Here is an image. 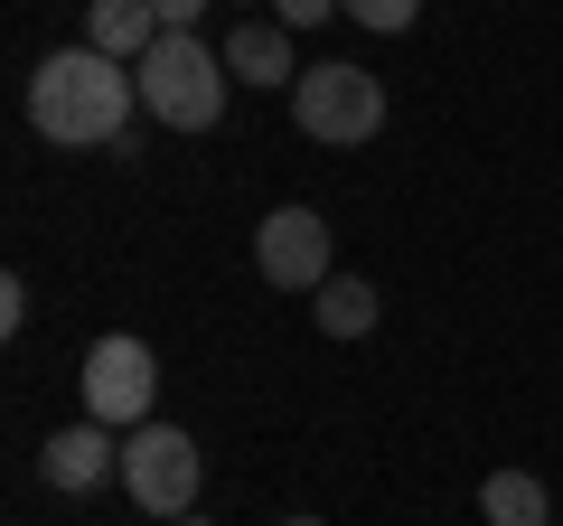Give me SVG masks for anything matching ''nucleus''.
Returning a JSON list of instances; mask_svg holds the SVG:
<instances>
[{
	"mask_svg": "<svg viewBox=\"0 0 563 526\" xmlns=\"http://www.w3.org/2000/svg\"><path fill=\"white\" fill-rule=\"evenodd\" d=\"M132 95H141L132 66L95 57V47H57L29 76V122L57 151H122L132 142Z\"/></svg>",
	"mask_w": 563,
	"mask_h": 526,
	"instance_id": "1",
	"label": "nucleus"
},
{
	"mask_svg": "<svg viewBox=\"0 0 563 526\" xmlns=\"http://www.w3.org/2000/svg\"><path fill=\"white\" fill-rule=\"evenodd\" d=\"M132 76H141L151 122H169V132H217V122H225V85H235V76H225V47H207L198 29H169Z\"/></svg>",
	"mask_w": 563,
	"mask_h": 526,
	"instance_id": "2",
	"label": "nucleus"
},
{
	"mask_svg": "<svg viewBox=\"0 0 563 526\" xmlns=\"http://www.w3.org/2000/svg\"><path fill=\"white\" fill-rule=\"evenodd\" d=\"M291 122H301L310 142H329V151H357V142L385 132V85L366 76V66H301Z\"/></svg>",
	"mask_w": 563,
	"mask_h": 526,
	"instance_id": "3",
	"label": "nucleus"
},
{
	"mask_svg": "<svg viewBox=\"0 0 563 526\" xmlns=\"http://www.w3.org/2000/svg\"><path fill=\"white\" fill-rule=\"evenodd\" d=\"M151 395H161V358L141 339H95L85 358V424H113V432H141L151 424Z\"/></svg>",
	"mask_w": 563,
	"mask_h": 526,
	"instance_id": "4",
	"label": "nucleus"
},
{
	"mask_svg": "<svg viewBox=\"0 0 563 526\" xmlns=\"http://www.w3.org/2000/svg\"><path fill=\"white\" fill-rule=\"evenodd\" d=\"M122 489H132V507H151V517H188V498H198V442H188L179 424L122 432Z\"/></svg>",
	"mask_w": 563,
	"mask_h": 526,
	"instance_id": "5",
	"label": "nucleus"
},
{
	"mask_svg": "<svg viewBox=\"0 0 563 526\" xmlns=\"http://www.w3.org/2000/svg\"><path fill=\"white\" fill-rule=\"evenodd\" d=\"M254 263H263V283H282V292H320L329 283V226L310 207H273L254 226Z\"/></svg>",
	"mask_w": 563,
	"mask_h": 526,
	"instance_id": "6",
	"label": "nucleus"
},
{
	"mask_svg": "<svg viewBox=\"0 0 563 526\" xmlns=\"http://www.w3.org/2000/svg\"><path fill=\"white\" fill-rule=\"evenodd\" d=\"M38 480H47V489H66V498H85V489L122 480V432H113V424H66V432H47Z\"/></svg>",
	"mask_w": 563,
	"mask_h": 526,
	"instance_id": "7",
	"label": "nucleus"
},
{
	"mask_svg": "<svg viewBox=\"0 0 563 526\" xmlns=\"http://www.w3.org/2000/svg\"><path fill=\"white\" fill-rule=\"evenodd\" d=\"M161 39H169V29H161V10H151V0H85V47H95V57L141 66Z\"/></svg>",
	"mask_w": 563,
	"mask_h": 526,
	"instance_id": "8",
	"label": "nucleus"
},
{
	"mask_svg": "<svg viewBox=\"0 0 563 526\" xmlns=\"http://www.w3.org/2000/svg\"><path fill=\"white\" fill-rule=\"evenodd\" d=\"M225 76H235V85H273V95H282V76L301 85V66H291V29H282V20H244L235 39H225Z\"/></svg>",
	"mask_w": 563,
	"mask_h": 526,
	"instance_id": "9",
	"label": "nucleus"
},
{
	"mask_svg": "<svg viewBox=\"0 0 563 526\" xmlns=\"http://www.w3.org/2000/svg\"><path fill=\"white\" fill-rule=\"evenodd\" d=\"M479 517H488V526H554V498H544L536 470H488Z\"/></svg>",
	"mask_w": 563,
	"mask_h": 526,
	"instance_id": "10",
	"label": "nucleus"
},
{
	"mask_svg": "<svg viewBox=\"0 0 563 526\" xmlns=\"http://www.w3.org/2000/svg\"><path fill=\"white\" fill-rule=\"evenodd\" d=\"M376 283H357V273H329L320 283V329L329 339H366V329H376Z\"/></svg>",
	"mask_w": 563,
	"mask_h": 526,
	"instance_id": "11",
	"label": "nucleus"
},
{
	"mask_svg": "<svg viewBox=\"0 0 563 526\" xmlns=\"http://www.w3.org/2000/svg\"><path fill=\"white\" fill-rule=\"evenodd\" d=\"M339 20H357V29H376V39H404V29L422 20V0H339Z\"/></svg>",
	"mask_w": 563,
	"mask_h": 526,
	"instance_id": "12",
	"label": "nucleus"
},
{
	"mask_svg": "<svg viewBox=\"0 0 563 526\" xmlns=\"http://www.w3.org/2000/svg\"><path fill=\"white\" fill-rule=\"evenodd\" d=\"M320 20H339V0H282V29H320Z\"/></svg>",
	"mask_w": 563,
	"mask_h": 526,
	"instance_id": "13",
	"label": "nucleus"
},
{
	"mask_svg": "<svg viewBox=\"0 0 563 526\" xmlns=\"http://www.w3.org/2000/svg\"><path fill=\"white\" fill-rule=\"evenodd\" d=\"M20 320H29V283L10 273V283H0V329H20Z\"/></svg>",
	"mask_w": 563,
	"mask_h": 526,
	"instance_id": "14",
	"label": "nucleus"
},
{
	"mask_svg": "<svg viewBox=\"0 0 563 526\" xmlns=\"http://www.w3.org/2000/svg\"><path fill=\"white\" fill-rule=\"evenodd\" d=\"M151 10H161V29H198V10H207V0H151Z\"/></svg>",
	"mask_w": 563,
	"mask_h": 526,
	"instance_id": "15",
	"label": "nucleus"
},
{
	"mask_svg": "<svg viewBox=\"0 0 563 526\" xmlns=\"http://www.w3.org/2000/svg\"><path fill=\"white\" fill-rule=\"evenodd\" d=\"M282 526H320V517H282Z\"/></svg>",
	"mask_w": 563,
	"mask_h": 526,
	"instance_id": "16",
	"label": "nucleus"
},
{
	"mask_svg": "<svg viewBox=\"0 0 563 526\" xmlns=\"http://www.w3.org/2000/svg\"><path fill=\"white\" fill-rule=\"evenodd\" d=\"M169 526H207V517H169Z\"/></svg>",
	"mask_w": 563,
	"mask_h": 526,
	"instance_id": "17",
	"label": "nucleus"
}]
</instances>
